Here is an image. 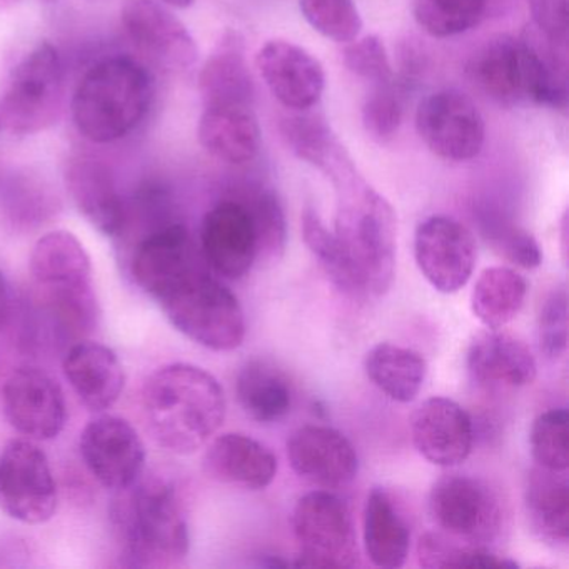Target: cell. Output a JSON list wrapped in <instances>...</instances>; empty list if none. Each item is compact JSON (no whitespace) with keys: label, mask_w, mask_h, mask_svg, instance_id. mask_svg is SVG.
<instances>
[{"label":"cell","mask_w":569,"mask_h":569,"mask_svg":"<svg viewBox=\"0 0 569 569\" xmlns=\"http://www.w3.org/2000/svg\"><path fill=\"white\" fill-rule=\"evenodd\" d=\"M142 418L156 442L174 455L201 449L221 428L226 396L214 376L191 365H169L149 376Z\"/></svg>","instance_id":"6da1fadb"},{"label":"cell","mask_w":569,"mask_h":569,"mask_svg":"<svg viewBox=\"0 0 569 569\" xmlns=\"http://www.w3.org/2000/svg\"><path fill=\"white\" fill-rule=\"evenodd\" d=\"M332 184L338 192L335 234L362 295H386L396 274L395 209L358 171Z\"/></svg>","instance_id":"7a4b0ae2"},{"label":"cell","mask_w":569,"mask_h":569,"mask_svg":"<svg viewBox=\"0 0 569 569\" xmlns=\"http://www.w3.org/2000/svg\"><path fill=\"white\" fill-rule=\"evenodd\" d=\"M111 518L122 555L136 568H174L188 556V521L174 489L162 479H139L118 491Z\"/></svg>","instance_id":"3957f363"},{"label":"cell","mask_w":569,"mask_h":569,"mask_svg":"<svg viewBox=\"0 0 569 569\" xmlns=\"http://www.w3.org/2000/svg\"><path fill=\"white\" fill-rule=\"evenodd\" d=\"M154 84L144 66L131 58H109L86 72L72 98L76 128L94 144L131 134L148 116Z\"/></svg>","instance_id":"277c9868"},{"label":"cell","mask_w":569,"mask_h":569,"mask_svg":"<svg viewBox=\"0 0 569 569\" xmlns=\"http://www.w3.org/2000/svg\"><path fill=\"white\" fill-rule=\"evenodd\" d=\"M36 289L56 321L71 335L98 326L99 306L88 251L68 231H52L36 242L31 254Z\"/></svg>","instance_id":"5b68a950"},{"label":"cell","mask_w":569,"mask_h":569,"mask_svg":"<svg viewBox=\"0 0 569 569\" xmlns=\"http://www.w3.org/2000/svg\"><path fill=\"white\" fill-rule=\"evenodd\" d=\"M171 325L211 351H234L244 342L246 319L239 299L198 268L158 299Z\"/></svg>","instance_id":"8992f818"},{"label":"cell","mask_w":569,"mask_h":569,"mask_svg":"<svg viewBox=\"0 0 569 569\" xmlns=\"http://www.w3.org/2000/svg\"><path fill=\"white\" fill-rule=\"evenodd\" d=\"M62 108L64 66L58 49L41 42L0 86V121L14 134H38L59 121Z\"/></svg>","instance_id":"52a82bcc"},{"label":"cell","mask_w":569,"mask_h":569,"mask_svg":"<svg viewBox=\"0 0 569 569\" xmlns=\"http://www.w3.org/2000/svg\"><path fill=\"white\" fill-rule=\"evenodd\" d=\"M292 531L299 542L296 566L352 568L358 562V541L348 505L335 492L302 496L292 512Z\"/></svg>","instance_id":"ba28073f"},{"label":"cell","mask_w":569,"mask_h":569,"mask_svg":"<svg viewBox=\"0 0 569 569\" xmlns=\"http://www.w3.org/2000/svg\"><path fill=\"white\" fill-rule=\"evenodd\" d=\"M0 511L42 525L58 511V485L46 452L32 439H12L0 452Z\"/></svg>","instance_id":"9c48e42d"},{"label":"cell","mask_w":569,"mask_h":569,"mask_svg":"<svg viewBox=\"0 0 569 569\" xmlns=\"http://www.w3.org/2000/svg\"><path fill=\"white\" fill-rule=\"evenodd\" d=\"M429 512L452 538L482 546L501 529V505L488 482L469 475H446L429 492Z\"/></svg>","instance_id":"30bf717a"},{"label":"cell","mask_w":569,"mask_h":569,"mask_svg":"<svg viewBox=\"0 0 569 569\" xmlns=\"http://www.w3.org/2000/svg\"><path fill=\"white\" fill-rule=\"evenodd\" d=\"M416 129L429 151L449 162L471 161L485 146L486 126L478 106L456 89L422 99Z\"/></svg>","instance_id":"8fae6325"},{"label":"cell","mask_w":569,"mask_h":569,"mask_svg":"<svg viewBox=\"0 0 569 569\" xmlns=\"http://www.w3.org/2000/svg\"><path fill=\"white\" fill-rule=\"evenodd\" d=\"M415 256L426 281L442 295L465 288L475 271L476 241L462 222L431 216L416 229Z\"/></svg>","instance_id":"7c38bea8"},{"label":"cell","mask_w":569,"mask_h":569,"mask_svg":"<svg viewBox=\"0 0 569 569\" xmlns=\"http://www.w3.org/2000/svg\"><path fill=\"white\" fill-rule=\"evenodd\" d=\"M91 475L112 491H124L142 478L146 448L134 426L118 416L92 419L79 439Z\"/></svg>","instance_id":"4fadbf2b"},{"label":"cell","mask_w":569,"mask_h":569,"mask_svg":"<svg viewBox=\"0 0 569 569\" xmlns=\"http://www.w3.org/2000/svg\"><path fill=\"white\" fill-rule=\"evenodd\" d=\"M9 425L32 441L58 438L68 421L61 385L39 368H19L2 389Z\"/></svg>","instance_id":"5bb4252c"},{"label":"cell","mask_w":569,"mask_h":569,"mask_svg":"<svg viewBox=\"0 0 569 569\" xmlns=\"http://www.w3.org/2000/svg\"><path fill=\"white\" fill-rule=\"evenodd\" d=\"M122 26L132 44L169 71H188L198 62L194 38L171 11L156 0H126Z\"/></svg>","instance_id":"9a60e30c"},{"label":"cell","mask_w":569,"mask_h":569,"mask_svg":"<svg viewBox=\"0 0 569 569\" xmlns=\"http://www.w3.org/2000/svg\"><path fill=\"white\" fill-rule=\"evenodd\" d=\"M256 68L276 101L289 111L315 109L325 94V68L295 42H266L256 56Z\"/></svg>","instance_id":"2e32d148"},{"label":"cell","mask_w":569,"mask_h":569,"mask_svg":"<svg viewBox=\"0 0 569 569\" xmlns=\"http://www.w3.org/2000/svg\"><path fill=\"white\" fill-rule=\"evenodd\" d=\"M201 251L209 268L224 279L244 278L259 258L251 212L242 201H222L204 216Z\"/></svg>","instance_id":"e0dca14e"},{"label":"cell","mask_w":569,"mask_h":569,"mask_svg":"<svg viewBox=\"0 0 569 569\" xmlns=\"http://www.w3.org/2000/svg\"><path fill=\"white\" fill-rule=\"evenodd\" d=\"M288 459L299 478L326 489L349 485L359 471L358 452L352 442L328 426H302L292 432Z\"/></svg>","instance_id":"ac0fdd59"},{"label":"cell","mask_w":569,"mask_h":569,"mask_svg":"<svg viewBox=\"0 0 569 569\" xmlns=\"http://www.w3.org/2000/svg\"><path fill=\"white\" fill-rule=\"evenodd\" d=\"M412 445L431 465L455 468L472 449V421L465 408L448 398L426 399L411 418Z\"/></svg>","instance_id":"d6986e66"},{"label":"cell","mask_w":569,"mask_h":569,"mask_svg":"<svg viewBox=\"0 0 569 569\" xmlns=\"http://www.w3.org/2000/svg\"><path fill=\"white\" fill-rule=\"evenodd\" d=\"M198 268L201 261L191 232L182 222H171L146 236L132 259L136 282L154 299Z\"/></svg>","instance_id":"ffe728a7"},{"label":"cell","mask_w":569,"mask_h":569,"mask_svg":"<svg viewBox=\"0 0 569 569\" xmlns=\"http://www.w3.org/2000/svg\"><path fill=\"white\" fill-rule=\"evenodd\" d=\"M466 76L475 88L498 104L529 101L528 52L521 38L501 34L486 41L469 59Z\"/></svg>","instance_id":"44dd1931"},{"label":"cell","mask_w":569,"mask_h":569,"mask_svg":"<svg viewBox=\"0 0 569 569\" xmlns=\"http://www.w3.org/2000/svg\"><path fill=\"white\" fill-rule=\"evenodd\" d=\"M66 186L79 212L106 236L121 234L126 224L124 204L114 178L104 162L91 156L69 159Z\"/></svg>","instance_id":"7402d4cb"},{"label":"cell","mask_w":569,"mask_h":569,"mask_svg":"<svg viewBox=\"0 0 569 569\" xmlns=\"http://www.w3.org/2000/svg\"><path fill=\"white\" fill-rule=\"evenodd\" d=\"M62 369L69 385L89 411L111 409L124 391L126 375L118 355L99 342L84 341L72 346Z\"/></svg>","instance_id":"603a6c76"},{"label":"cell","mask_w":569,"mask_h":569,"mask_svg":"<svg viewBox=\"0 0 569 569\" xmlns=\"http://www.w3.org/2000/svg\"><path fill=\"white\" fill-rule=\"evenodd\" d=\"M204 471L216 481L261 491L274 481L278 459L251 436L226 432L206 449Z\"/></svg>","instance_id":"cb8c5ba5"},{"label":"cell","mask_w":569,"mask_h":569,"mask_svg":"<svg viewBox=\"0 0 569 569\" xmlns=\"http://www.w3.org/2000/svg\"><path fill=\"white\" fill-rule=\"evenodd\" d=\"M199 94L204 108L252 106L254 81L244 38L238 31L221 36L199 72Z\"/></svg>","instance_id":"d4e9b609"},{"label":"cell","mask_w":569,"mask_h":569,"mask_svg":"<svg viewBox=\"0 0 569 569\" xmlns=\"http://www.w3.org/2000/svg\"><path fill=\"white\" fill-rule=\"evenodd\" d=\"M469 375L481 386L522 388L535 382L538 365L531 349L515 336L489 329L469 346Z\"/></svg>","instance_id":"484cf974"},{"label":"cell","mask_w":569,"mask_h":569,"mask_svg":"<svg viewBox=\"0 0 569 569\" xmlns=\"http://www.w3.org/2000/svg\"><path fill=\"white\" fill-rule=\"evenodd\" d=\"M198 138L209 156L226 164H248L261 149V129L252 106L204 108Z\"/></svg>","instance_id":"4316f807"},{"label":"cell","mask_w":569,"mask_h":569,"mask_svg":"<svg viewBox=\"0 0 569 569\" xmlns=\"http://www.w3.org/2000/svg\"><path fill=\"white\" fill-rule=\"evenodd\" d=\"M281 134L292 154L325 172L332 182L358 171L325 116L312 109L286 116Z\"/></svg>","instance_id":"83f0119b"},{"label":"cell","mask_w":569,"mask_h":569,"mask_svg":"<svg viewBox=\"0 0 569 569\" xmlns=\"http://www.w3.org/2000/svg\"><path fill=\"white\" fill-rule=\"evenodd\" d=\"M365 546L378 568H401L408 559L411 529L386 488H372L366 501Z\"/></svg>","instance_id":"f1b7e54d"},{"label":"cell","mask_w":569,"mask_h":569,"mask_svg":"<svg viewBox=\"0 0 569 569\" xmlns=\"http://www.w3.org/2000/svg\"><path fill=\"white\" fill-rule=\"evenodd\" d=\"M525 506L529 525L539 539L552 546H568L569 485L566 472L535 468L528 476Z\"/></svg>","instance_id":"f546056e"},{"label":"cell","mask_w":569,"mask_h":569,"mask_svg":"<svg viewBox=\"0 0 569 569\" xmlns=\"http://www.w3.org/2000/svg\"><path fill=\"white\" fill-rule=\"evenodd\" d=\"M239 405L258 422L281 421L292 406V386L288 376L264 359H251L236 379Z\"/></svg>","instance_id":"4dcf8cb0"},{"label":"cell","mask_w":569,"mask_h":569,"mask_svg":"<svg viewBox=\"0 0 569 569\" xmlns=\"http://www.w3.org/2000/svg\"><path fill=\"white\" fill-rule=\"evenodd\" d=\"M521 39L528 52L529 101L565 109L568 104V44L552 41L532 24L525 29Z\"/></svg>","instance_id":"1f68e13d"},{"label":"cell","mask_w":569,"mask_h":569,"mask_svg":"<svg viewBox=\"0 0 569 569\" xmlns=\"http://www.w3.org/2000/svg\"><path fill=\"white\" fill-rule=\"evenodd\" d=\"M366 375L392 401L411 402L425 385V358L412 349L381 342L366 355Z\"/></svg>","instance_id":"d6a6232c"},{"label":"cell","mask_w":569,"mask_h":569,"mask_svg":"<svg viewBox=\"0 0 569 569\" xmlns=\"http://www.w3.org/2000/svg\"><path fill=\"white\" fill-rule=\"evenodd\" d=\"M528 282L519 272L502 266L481 272L471 295L476 318L488 329H501L521 311Z\"/></svg>","instance_id":"836d02e7"},{"label":"cell","mask_w":569,"mask_h":569,"mask_svg":"<svg viewBox=\"0 0 569 569\" xmlns=\"http://www.w3.org/2000/svg\"><path fill=\"white\" fill-rule=\"evenodd\" d=\"M301 226L306 246L318 259L319 266L331 279L332 284L338 286L346 295L356 296V298L365 296L338 238L335 232L326 228L325 221L312 206H306L302 211Z\"/></svg>","instance_id":"e575fe53"},{"label":"cell","mask_w":569,"mask_h":569,"mask_svg":"<svg viewBox=\"0 0 569 569\" xmlns=\"http://www.w3.org/2000/svg\"><path fill=\"white\" fill-rule=\"evenodd\" d=\"M419 565L428 569L485 568L515 569L518 562L501 558L485 546L458 545L439 532H425L419 538Z\"/></svg>","instance_id":"d590c367"},{"label":"cell","mask_w":569,"mask_h":569,"mask_svg":"<svg viewBox=\"0 0 569 569\" xmlns=\"http://www.w3.org/2000/svg\"><path fill=\"white\" fill-rule=\"evenodd\" d=\"M486 6V0H412V14L426 34L446 39L476 28Z\"/></svg>","instance_id":"8d00e7d4"},{"label":"cell","mask_w":569,"mask_h":569,"mask_svg":"<svg viewBox=\"0 0 569 569\" xmlns=\"http://www.w3.org/2000/svg\"><path fill=\"white\" fill-rule=\"evenodd\" d=\"M415 74L408 72L401 78L376 84L362 108V124L366 132L379 142L391 141L398 134L405 119L406 102L411 91Z\"/></svg>","instance_id":"74e56055"},{"label":"cell","mask_w":569,"mask_h":569,"mask_svg":"<svg viewBox=\"0 0 569 569\" xmlns=\"http://www.w3.org/2000/svg\"><path fill=\"white\" fill-rule=\"evenodd\" d=\"M569 415L565 408L549 409L532 422L531 455L539 468L566 472L569 466Z\"/></svg>","instance_id":"f35d334b"},{"label":"cell","mask_w":569,"mask_h":569,"mask_svg":"<svg viewBox=\"0 0 569 569\" xmlns=\"http://www.w3.org/2000/svg\"><path fill=\"white\" fill-rule=\"evenodd\" d=\"M308 24L326 39L349 44L359 38L362 19L355 0H299Z\"/></svg>","instance_id":"ab89813d"},{"label":"cell","mask_w":569,"mask_h":569,"mask_svg":"<svg viewBox=\"0 0 569 569\" xmlns=\"http://www.w3.org/2000/svg\"><path fill=\"white\" fill-rule=\"evenodd\" d=\"M251 212L258 236L259 258L278 259L286 246V218L281 201L269 189L256 191L249 201H242Z\"/></svg>","instance_id":"60d3db41"},{"label":"cell","mask_w":569,"mask_h":569,"mask_svg":"<svg viewBox=\"0 0 569 569\" xmlns=\"http://www.w3.org/2000/svg\"><path fill=\"white\" fill-rule=\"evenodd\" d=\"M539 351L546 359L558 361L568 349V292L555 289L546 298L538 318Z\"/></svg>","instance_id":"b9f144b4"},{"label":"cell","mask_w":569,"mask_h":569,"mask_svg":"<svg viewBox=\"0 0 569 569\" xmlns=\"http://www.w3.org/2000/svg\"><path fill=\"white\" fill-rule=\"evenodd\" d=\"M346 68L372 84H382L395 78L386 46L378 36H366L349 42L342 52Z\"/></svg>","instance_id":"7bdbcfd3"},{"label":"cell","mask_w":569,"mask_h":569,"mask_svg":"<svg viewBox=\"0 0 569 569\" xmlns=\"http://www.w3.org/2000/svg\"><path fill=\"white\" fill-rule=\"evenodd\" d=\"M532 26L552 41L568 44V0H528Z\"/></svg>","instance_id":"ee69618b"},{"label":"cell","mask_w":569,"mask_h":569,"mask_svg":"<svg viewBox=\"0 0 569 569\" xmlns=\"http://www.w3.org/2000/svg\"><path fill=\"white\" fill-rule=\"evenodd\" d=\"M499 251L512 264L525 269H536L541 266L542 252L538 241L525 229L511 228L498 236Z\"/></svg>","instance_id":"f6af8a7d"},{"label":"cell","mask_w":569,"mask_h":569,"mask_svg":"<svg viewBox=\"0 0 569 569\" xmlns=\"http://www.w3.org/2000/svg\"><path fill=\"white\" fill-rule=\"evenodd\" d=\"M9 305H11V295H9L8 279L4 272L0 271V325H4L8 319Z\"/></svg>","instance_id":"bcb514c9"},{"label":"cell","mask_w":569,"mask_h":569,"mask_svg":"<svg viewBox=\"0 0 569 569\" xmlns=\"http://www.w3.org/2000/svg\"><path fill=\"white\" fill-rule=\"evenodd\" d=\"M164 2L176 9H188L194 4V0H164Z\"/></svg>","instance_id":"7dc6e473"},{"label":"cell","mask_w":569,"mask_h":569,"mask_svg":"<svg viewBox=\"0 0 569 569\" xmlns=\"http://www.w3.org/2000/svg\"><path fill=\"white\" fill-rule=\"evenodd\" d=\"M19 0H0V9L9 8V6L18 4Z\"/></svg>","instance_id":"c3c4849f"},{"label":"cell","mask_w":569,"mask_h":569,"mask_svg":"<svg viewBox=\"0 0 569 569\" xmlns=\"http://www.w3.org/2000/svg\"><path fill=\"white\" fill-rule=\"evenodd\" d=\"M41 2H46V4H52V2H56V0H41Z\"/></svg>","instance_id":"681fc988"},{"label":"cell","mask_w":569,"mask_h":569,"mask_svg":"<svg viewBox=\"0 0 569 569\" xmlns=\"http://www.w3.org/2000/svg\"><path fill=\"white\" fill-rule=\"evenodd\" d=\"M0 129H2V121H0Z\"/></svg>","instance_id":"f907efd6"}]
</instances>
